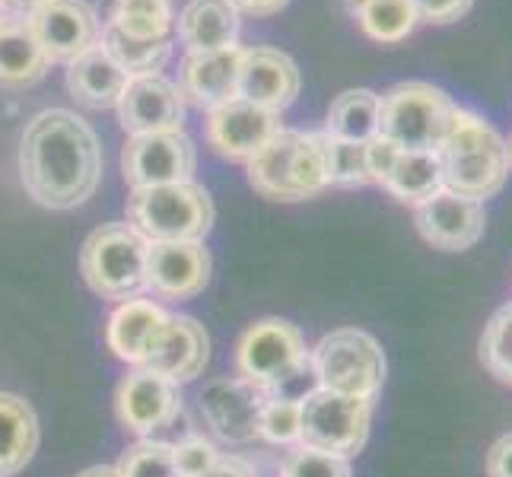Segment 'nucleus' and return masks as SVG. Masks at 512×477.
I'll use <instances>...</instances> for the list:
<instances>
[{"instance_id":"1","label":"nucleus","mask_w":512,"mask_h":477,"mask_svg":"<svg viewBox=\"0 0 512 477\" xmlns=\"http://www.w3.org/2000/svg\"><path fill=\"white\" fill-rule=\"evenodd\" d=\"M102 175V147L93 128L67 109L39 112L20 144V179L29 198L48 210H70L93 198Z\"/></svg>"},{"instance_id":"2","label":"nucleus","mask_w":512,"mask_h":477,"mask_svg":"<svg viewBox=\"0 0 512 477\" xmlns=\"http://www.w3.org/2000/svg\"><path fill=\"white\" fill-rule=\"evenodd\" d=\"M436 153L443 163V188L478 204L497 198L512 172L506 137L484 115L462 109V105H455Z\"/></svg>"},{"instance_id":"3","label":"nucleus","mask_w":512,"mask_h":477,"mask_svg":"<svg viewBox=\"0 0 512 477\" xmlns=\"http://www.w3.org/2000/svg\"><path fill=\"white\" fill-rule=\"evenodd\" d=\"M249 185L271 201H306L328 188L319 131H277L249 159Z\"/></svg>"},{"instance_id":"4","label":"nucleus","mask_w":512,"mask_h":477,"mask_svg":"<svg viewBox=\"0 0 512 477\" xmlns=\"http://www.w3.org/2000/svg\"><path fill=\"white\" fill-rule=\"evenodd\" d=\"M128 226L147 242H201L214 226V201L198 182L131 188Z\"/></svg>"},{"instance_id":"5","label":"nucleus","mask_w":512,"mask_h":477,"mask_svg":"<svg viewBox=\"0 0 512 477\" xmlns=\"http://www.w3.org/2000/svg\"><path fill=\"white\" fill-rule=\"evenodd\" d=\"M379 134L401 150H439L455 112V99L427 80H404L379 96Z\"/></svg>"},{"instance_id":"6","label":"nucleus","mask_w":512,"mask_h":477,"mask_svg":"<svg viewBox=\"0 0 512 477\" xmlns=\"http://www.w3.org/2000/svg\"><path fill=\"white\" fill-rule=\"evenodd\" d=\"M309 366L319 388L373 401L385 382V353L373 334L338 328L309 350Z\"/></svg>"},{"instance_id":"7","label":"nucleus","mask_w":512,"mask_h":477,"mask_svg":"<svg viewBox=\"0 0 512 477\" xmlns=\"http://www.w3.org/2000/svg\"><path fill=\"white\" fill-rule=\"evenodd\" d=\"M147 239L137 236L128 223L99 226L96 233L83 242L80 271L93 293L102 299H121L128 303L144 290V268H147Z\"/></svg>"},{"instance_id":"8","label":"nucleus","mask_w":512,"mask_h":477,"mask_svg":"<svg viewBox=\"0 0 512 477\" xmlns=\"http://www.w3.org/2000/svg\"><path fill=\"white\" fill-rule=\"evenodd\" d=\"M369 420L373 401L315 388L299 401V446L353 458L369 439Z\"/></svg>"},{"instance_id":"9","label":"nucleus","mask_w":512,"mask_h":477,"mask_svg":"<svg viewBox=\"0 0 512 477\" xmlns=\"http://www.w3.org/2000/svg\"><path fill=\"white\" fill-rule=\"evenodd\" d=\"M309 366V347L303 331L284 318H261L236 344L239 379L252 382L264 392H274L293 382Z\"/></svg>"},{"instance_id":"10","label":"nucleus","mask_w":512,"mask_h":477,"mask_svg":"<svg viewBox=\"0 0 512 477\" xmlns=\"http://www.w3.org/2000/svg\"><path fill=\"white\" fill-rule=\"evenodd\" d=\"M194 166H198V150L185 131L128 137L125 153H121V172L131 188L191 182Z\"/></svg>"},{"instance_id":"11","label":"nucleus","mask_w":512,"mask_h":477,"mask_svg":"<svg viewBox=\"0 0 512 477\" xmlns=\"http://www.w3.org/2000/svg\"><path fill=\"white\" fill-rule=\"evenodd\" d=\"M414 226L423 242L439 252H468L484 239L487 214L484 204L443 188L414 207Z\"/></svg>"},{"instance_id":"12","label":"nucleus","mask_w":512,"mask_h":477,"mask_svg":"<svg viewBox=\"0 0 512 477\" xmlns=\"http://www.w3.org/2000/svg\"><path fill=\"white\" fill-rule=\"evenodd\" d=\"M29 26L51 64H70L99 45L102 23L86 0H48L29 16Z\"/></svg>"},{"instance_id":"13","label":"nucleus","mask_w":512,"mask_h":477,"mask_svg":"<svg viewBox=\"0 0 512 477\" xmlns=\"http://www.w3.org/2000/svg\"><path fill=\"white\" fill-rule=\"evenodd\" d=\"M204 131L207 144L220 156L236 159V163H249L277 131H284V125H280V112L261 109V105L236 96L207 112Z\"/></svg>"},{"instance_id":"14","label":"nucleus","mask_w":512,"mask_h":477,"mask_svg":"<svg viewBox=\"0 0 512 477\" xmlns=\"http://www.w3.org/2000/svg\"><path fill=\"white\" fill-rule=\"evenodd\" d=\"M115 109L128 137L182 131L185 121V99L179 93V86L166 80L163 74L131 77Z\"/></svg>"},{"instance_id":"15","label":"nucleus","mask_w":512,"mask_h":477,"mask_svg":"<svg viewBox=\"0 0 512 477\" xmlns=\"http://www.w3.org/2000/svg\"><path fill=\"white\" fill-rule=\"evenodd\" d=\"M115 414L121 427L134 436L166 430L179 414V388H175V382L150 373V369H134L118 385Z\"/></svg>"},{"instance_id":"16","label":"nucleus","mask_w":512,"mask_h":477,"mask_svg":"<svg viewBox=\"0 0 512 477\" xmlns=\"http://www.w3.org/2000/svg\"><path fill=\"white\" fill-rule=\"evenodd\" d=\"M210 280V255L201 242H150L144 287L163 299H191Z\"/></svg>"},{"instance_id":"17","label":"nucleus","mask_w":512,"mask_h":477,"mask_svg":"<svg viewBox=\"0 0 512 477\" xmlns=\"http://www.w3.org/2000/svg\"><path fill=\"white\" fill-rule=\"evenodd\" d=\"M207 360H210V338L204 325L194 322L191 315H169V322L156 334V341L147 353V360L140 363V369H150V373L179 385L201 376Z\"/></svg>"},{"instance_id":"18","label":"nucleus","mask_w":512,"mask_h":477,"mask_svg":"<svg viewBox=\"0 0 512 477\" xmlns=\"http://www.w3.org/2000/svg\"><path fill=\"white\" fill-rule=\"evenodd\" d=\"M299 86H303V77L290 55L277 48H242L239 99H249L271 112H284L296 102Z\"/></svg>"},{"instance_id":"19","label":"nucleus","mask_w":512,"mask_h":477,"mask_svg":"<svg viewBox=\"0 0 512 477\" xmlns=\"http://www.w3.org/2000/svg\"><path fill=\"white\" fill-rule=\"evenodd\" d=\"M268 395L245 379H217L201 392V411L217 436L229 443H249L258 436V417Z\"/></svg>"},{"instance_id":"20","label":"nucleus","mask_w":512,"mask_h":477,"mask_svg":"<svg viewBox=\"0 0 512 477\" xmlns=\"http://www.w3.org/2000/svg\"><path fill=\"white\" fill-rule=\"evenodd\" d=\"M239 61L242 48L207 51V55H188L179 70V93L185 102L210 112L217 105L239 96Z\"/></svg>"},{"instance_id":"21","label":"nucleus","mask_w":512,"mask_h":477,"mask_svg":"<svg viewBox=\"0 0 512 477\" xmlns=\"http://www.w3.org/2000/svg\"><path fill=\"white\" fill-rule=\"evenodd\" d=\"M48 55L23 16L0 20V90L23 93L48 74Z\"/></svg>"},{"instance_id":"22","label":"nucleus","mask_w":512,"mask_h":477,"mask_svg":"<svg viewBox=\"0 0 512 477\" xmlns=\"http://www.w3.org/2000/svg\"><path fill=\"white\" fill-rule=\"evenodd\" d=\"M166 322H169V315L156 303H150V299H128V303H121L109 315L105 341H109L118 360L140 366L147 360L156 334L163 331Z\"/></svg>"},{"instance_id":"23","label":"nucleus","mask_w":512,"mask_h":477,"mask_svg":"<svg viewBox=\"0 0 512 477\" xmlns=\"http://www.w3.org/2000/svg\"><path fill=\"white\" fill-rule=\"evenodd\" d=\"M179 39L188 55L236 48L239 10L229 0H188L179 13Z\"/></svg>"},{"instance_id":"24","label":"nucleus","mask_w":512,"mask_h":477,"mask_svg":"<svg viewBox=\"0 0 512 477\" xmlns=\"http://www.w3.org/2000/svg\"><path fill=\"white\" fill-rule=\"evenodd\" d=\"M128 80L131 77L109 58V51L102 45L90 48L86 55L67 64L70 96L83 105H90V109H112V105H118Z\"/></svg>"},{"instance_id":"25","label":"nucleus","mask_w":512,"mask_h":477,"mask_svg":"<svg viewBox=\"0 0 512 477\" xmlns=\"http://www.w3.org/2000/svg\"><path fill=\"white\" fill-rule=\"evenodd\" d=\"M39 449V420L35 411L10 392H0V477L20 474Z\"/></svg>"},{"instance_id":"26","label":"nucleus","mask_w":512,"mask_h":477,"mask_svg":"<svg viewBox=\"0 0 512 477\" xmlns=\"http://www.w3.org/2000/svg\"><path fill=\"white\" fill-rule=\"evenodd\" d=\"M395 201L401 204H423L433 198L436 191H443V163H439L436 150H401L395 169L388 172L382 185Z\"/></svg>"},{"instance_id":"27","label":"nucleus","mask_w":512,"mask_h":477,"mask_svg":"<svg viewBox=\"0 0 512 477\" xmlns=\"http://www.w3.org/2000/svg\"><path fill=\"white\" fill-rule=\"evenodd\" d=\"M379 115H382V99L373 90H344L334 96L328 109V125L325 134L338 140H353V144H369L379 134Z\"/></svg>"},{"instance_id":"28","label":"nucleus","mask_w":512,"mask_h":477,"mask_svg":"<svg viewBox=\"0 0 512 477\" xmlns=\"http://www.w3.org/2000/svg\"><path fill=\"white\" fill-rule=\"evenodd\" d=\"M350 13L360 29L379 45H398L420 26L411 0H350Z\"/></svg>"},{"instance_id":"29","label":"nucleus","mask_w":512,"mask_h":477,"mask_svg":"<svg viewBox=\"0 0 512 477\" xmlns=\"http://www.w3.org/2000/svg\"><path fill=\"white\" fill-rule=\"evenodd\" d=\"M99 45L109 51V58L125 70L128 77L160 74L163 64L172 55V35L169 39H131V35L118 32L112 23H102Z\"/></svg>"},{"instance_id":"30","label":"nucleus","mask_w":512,"mask_h":477,"mask_svg":"<svg viewBox=\"0 0 512 477\" xmlns=\"http://www.w3.org/2000/svg\"><path fill=\"white\" fill-rule=\"evenodd\" d=\"M131 39H169L172 35V0H112L109 20Z\"/></svg>"},{"instance_id":"31","label":"nucleus","mask_w":512,"mask_h":477,"mask_svg":"<svg viewBox=\"0 0 512 477\" xmlns=\"http://www.w3.org/2000/svg\"><path fill=\"white\" fill-rule=\"evenodd\" d=\"M319 144H322V156H325L328 185H344V188L373 185L369 182V169H366V144L338 140L325 131H319Z\"/></svg>"},{"instance_id":"32","label":"nucleus","mask_w":512,"mask_h":477,"mask_svg":"<svg viewBox=\"0 0 512 477\" xmlns=\"http://www.w3.org/2000/svg\"><path fill=\"white\" fill-rule=\"evenodd\" d=\"M481 363L497 382L512 385V303L500 306L487 322L481 334Z\"/></svg>"},{"instance_id":"33","label":"nucleus","mask_w":512,"mask_h":477,"mask_svg":"<svg viewBox=\"0 0 512 477\" xmlns=\"http://www.w3.org/2000/svg\"><path fill=\"white\" fill-rule=\"evenodd\" d=\"M121 477H182L175 462V446L156 443V439H140L137 446L125 452L118 465Z\"/></svg>"},{"instance_id":"34","label":"nucleus","mask_w":512,"mask_h":477,"mask_svg":"<svg viewBox=\"0 0 512 477\" xmlns=\"http://www.w3.org/2000/svg\"><path fill=\"white\" fill-rule=\"evenodd\" d=\"M299 401L303 398H274L268 395L258 417V436L274 446L299 443Z\"/></svg>"},{"instance_id":"35","label":"nucleus","mask_w":512,"mask_h":477,"mask_svg":"<svg viewBox=\"0 0 512 477\" xmlns=\"http://www.w3.org/2000/svg\"><path fill=\"white\" fill-rule=\"evenodd\" d=\"M280 477H353V471H350V462L341 455L319 452V449H309V446H296L284 458Z\"/></svg>"},{"instance_id":"36","label":"nucleus","mask_w":512,"mask_h":477,"mask_svg":"<svg viewBox=\"0 0 512 477\" xmlns=\"http://www.w3.org/2000/svg\"><path fill=\"white\" fill-rule=\"evenodd\" d=\"M398 153L401 147L395 144V140H388L382 134H376L373 140L366 144V169H369V182L373 185H385L388 172L395 169L398 163Z\"/></svg>"},{"instance_id":"37","label":"nucleus","mask_w":512,"mask_h":477,"mask_svg":"<svg viewBox=\"0 0 512 477\" xmlns=\"http://www.w3.org/2000/svg\"><path fill=\"white\" fill-rule=\"evenodd\" d=\"M420 23H433V26H449L458 23L462 16L474 7V0H411Z\"/></svg>"},{"instance_id":"38","label":"nucleus","mask_w":512,"mask_h":477,"mask_svg":"<svg viewBox=\"0 0 512 477\" xmlns=\"http://www.w3.org/2000/svg\"><path fill=\"white\" fill-rule=\"evenodd\" d=\"M175 462H179L182 477L198 474V471H204L207 465H214V462H217V449L210 446L207 439H201V436H188V439H182L179 446H175Z\"/></svg>"},{"instance_id":"39","label":"nucleus","mask_w":512,"mask_h":477,"mask_svg":"<svg viewBox=\"0 0 512 477\" xmlns=\"http://www.w3.org/2000/svg\"><path fill=\"white\" fill-rule=\"evenodd\" d=\"M487 477H512V430L503 433L487 452Z\"/></svg>"},{"instance_id":"40","label":"nucleus","mask_w":512,"mask_h":477,"mask_svg":"<svg viewBox=\"0 0 512 477\" xmlns=\"http://www.w3.org/2000/svg\"><path fill=\"white\" fill-rule=\"evenodd\" d=\"M188 477H255V474H252L249 465L242 462V458H223V455H217L214 465H207L204 471L188 474Z\"/></svg>"},{"instance_id":"41","label":"nucleus","mask_w":512,"mask_h":477,"mask_svg":"<svg viewBox=\"0 0 512 477\" xmlns=\"http://www.w3.org/2000/svg\"><path fill=\"white\" fill-rule=\"evenodd\" d=\"M239 13H249V16H271L277 10H284L290 0H229Z\"/></svg>"},{"instance_id":"42","label":"nucleus","mask_w":512,"mask_h":477,"mask_svg":"<svg viewBox=\"0 0 512 477\" xmlns=\"http://www.w3.org/2000/svg\"><path fill=\"white\" fill-rule=\"evenodd\" d=\"M48 0H0V7H4V16H23V20H29V16L45 7Z\"/></svg>"},{"instance_id":"43","label":"nucleus","mask_w":512,"mask_h":477,"mask_svg":"<svg viewBox=\"0 0 512 477\" xmlns=\"http://www.w3.org/2000/svg\"><path fill=\"white\" fill-rule=\"evenodd\" d=\"M77 477H121V474H118V468L96 465V468H86V471H83V474H77Z\"/></svg>"},{"instance_id":"44","label":"nucleus","mask_w":512,"mask_h":477,"mask_svg":"<svg viewBox=\"0 0 512 477\" xmlns=\"http://www.w3.org/2000/svg\"><path fill=\"white\" fill-rule=\"evenodd\" d=\"M506 150H509V169H512V134H509V140H506Z\"/></svg>"},{"instance_id":"45","label":"nucleus","mask_w":512,"mask_h":477,"mask_svg":"<svg viewBox=\"0 0 512 477\" xmlns=\"http://www.w3.org/2000/svg\"><path fill=\"white\" fill-rule=\"evenodd\" d=\"M0 20H4V7H0Z\"/></svg>"}]
</instances>
